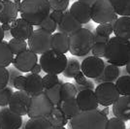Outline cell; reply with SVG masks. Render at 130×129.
Returning <instances> with one entry per match:
<instances>
[{"label": "cell", "mask_w": 130, "mask_h": 129, "mask_svg": "<svg viewBox=\"0 0 130 129\" xmlns=\"http://www.w3.org/2000/svg\"><path fill=\"white\" fill-rule=\"evenodd\" d=\"M21 18L37 26L51 13V6L48 0H22L20 6Z\"/></svg>", "instance_id": "obj_1"}, {"label": "cell", "mask_w": 130, "mask_h": 129, "mask_svg": "<svg viewBox=\"0 0 130 129\" xmlns=\"http://www.w3.org/2000/svg\"><path fill=\"white\" fill-rule=\"evenodd\" d=\"M105 58L109 64L118 67L125 66L130 60V41L117 36L110 38L106 47Z\"/></svg>", "instance_id": "obj_2"}, {"label": "cell", "mask_w": 130, "mask_h": 129, "mask_svg": "<svg viewBox=\"0 0 130 129\" xmlns=\"http://www.w3.org/2000/svg\"><path fill=\"white\" fill-rule=\"evenodd\" d=\"M108 117L104 116L98 109L80 112L69 121L70 129H105Z\"/></svg>", "instance_id": "obj_3"}, {"label": "cell", "mask_w": 130, "mask_h": 129, "mask_svg": "<svg viewBox=\"0 0 130 129\" xmlns=\"http://www.w3.org/2000/svg\"><path fill=\"white\" fill-rule=\"evenodd\" d=\"M93 44L92 31L82 27L69 36V52L75 56H85L90 53Z\"/></svg>", "instance_id": "obj_4"}, {"label": "cell", "mask_w": 130, "mask_h": 129, "mask_svg": "<svg viewBox=\"0 0 130 129\" xmlns=\"http://www.w3.org/2000/svg\"><path fill=\"white\" fill-rule=\"evenodd\" d=\"M67 56L53 49L41 54L40 63L42 71L46 74H61L67 64Z\"/></svg>", "instance_id": "obj_5"}, {"label": "cell", "mask_w": 130, "mask_h": 129, "mask_svg": "<svg viewBox=\"0 0 130 129\" xmlns=\"http://www.w3.org/2000/svg\"><path fill=\"white\" fill-rule=\"evenodd\" d=\"M54 105L44 91L30 98L27 116L30 118H47L53 112Z\"/></svg>", "instance_id": "obj_6"}, {"label": "cell", "mask_w": 130, "mask_h": 129, "mask_svg": "<svg viewBox=\"0 0 130 129\" xmlns=\"http://www.w3.org/2000/svg\"><path fill=\"white\" fill-rule=\"evenodd\" d=\"M90 8L91 20L95 23L101 24L119 18L110 0H96Z\"/></svg>", "instance_id": "obj_7"}, {"label": "cell", "mask_w": 130, "mask_h": 129, "mask_svg": "<svg viewBox=\"0 0 130 129\" xmlns=\"http://www.w3.org/2000/svg\"><path fill=\"white\" fill-rule=\"evenodd\" d=\"M27 47L36 54H43L52 49V34L39 28L34 30L27 39Z\"/></svg>", "instance_id": "obj_8"}, {"label": "cell", "mask_w": 130, "mask_h": 129, "mask_svg": "<svg viewBox=\"0 0 130 129\" xmlns=\"http://www.w3.org/2000/svg\"><path fill=\"white\" fill-rule=\"evenodd\" d=\"M94 93L98 104L103 107L112 106L120 96L115 83H102L94 88Z\"/></svg>", "instance_id": "obj_9"}, {"label": "cell", "mask_w": 130, "mask_h": 129, "mask_svg": "<svg viewBox=\"0 0 130 129\" xmlns=\"http://www.w3.org/2000/svg\"><path fill=\"white\" fill-rule=\"evenodd\" d=\"M30 98L31 96L25 90H17L13 92L8 106L14 113L24 117L28 112Z\"/></svg>", "instance_id": "obj_10"}, {"label": "cell", "mask_w": 130, "mask_h": 129, "mask_svg": "<svg viewBox=\"0 0 130 129\" xmlns=\"http://www.w3.org/2000/svg\"><path fill=\"white\" fill-rule=\"evenodd\" d=\"M105 62L97 56H87L81 63V71L88 79H95L100 75L105 67Z\"/></svg>", "instance_id": "obj_11"}, {"label": "cell", "mask_w": 130, "mask_h": 129, "mask_svg": "<svg viewBox=\"0 0 130 129\" xmlns=\"http://www.w3.org/2000/svg\"><path fill=\"white\" fill-rule=\"evenodd\" d=\"M38 62V56L35 53L27 49L26 51L17 54L13 59V65L22 73H28Z\"/></svg>", "instance_id": "obj_12"}, {"label": "cell", "mask_w": 130, "mask_h": 129, "mask_svg": "<svg viewBox=\"0 0 130 129\" xmlns=\"http://www.w3.org/2000/svg\"><path fill=\"white\" fill-rule=\"evenodd\" d=\"M22 123V117L14 113L9 107L0 109V128L20 129Z\"/></svg>", "instance_id": "obj_13"}, {"label": "cell", "mask_w": 130, "mask_h": 129, "mask_svg": "<svg viewBox=\"0 0 130 129\" xmlns=\"http://www.w3.org/2000/svg\"><path fill=\"white\" fill-rule=\"evenodd\" d=\"M33 31H34V26L22 18L16 19L14 22H11L10 33L12 38H18L26 41L31 36Z\"/></svg>", "instance_id": "obj_14"}, {"label": "cell", "mask_w": 130, "mask_h": 129, "mask_svg": "<svg viewBox=\"0 0 130 129\" xmlns=\"http://www.w3.org/2000/svg\"><path fill=\"white\" fill-rule=\"evenodd\" d=\"M76 100L82 112L96 110L99 106L94 90L91 89H86L78 92L76 95Z\"/></svg>", "instance_id": "obj_15"}, {"label": "cell", "mask_w": 130, "mask_h": 129, "mask_svg": "<svg viewBox=\"0 0 130 129\" xmlns=\"http://www.w3.org/2000/svg\"><path fill=\"white\" fill-rule=\"evenodd\" d=\"M82 27H83V24L81 22H78L70 12L66 10L63 13V17L60 22L57 24V30L58 32L64 33L66 35L70 36L71 34L78 31Z\"/></svg>", "instance_id": "obj_16"}, {"label": "cell", "mask_w": 130, "mask_h": 129, "mask_svg": "<svg viewBox=\"0 0 130 129\" xmlns=\"http://www.w3.org/2000/svg\"><path fill=\"white\" fill-rule=\"evenodd\" d=\"M20 8L11 0H2L0 9V23H11L18 19Z\"/></svg>", "instance_id": "obj_17"}, {"label": "cell", "mask_w": 130, "mask_h": 129, "mask_svg": "<svg viewBox=\"0 0 130 129\" xmlns=\"http://www.w3.org/2000/svg\"><path fill=\"white\" fill-rule=\"evenodd\" d=\"M113 114L116 118L123 121L130 120V99L128 96H120L112 105Z\"/></svg>", "instance_id": "obj_18"}, {"label": "cell", "mask_w": 130, "mask_h": 129, "mask_svg": "<svg viewBox=\"0 0 130 129\" xmlns=\"http://www.w3.org/2000/svg\"><path fill=\"white\" fill-rule=\"evenodd\" d=\"M73 17L82 24H86L91 21V8L90 6L80 1L74 2L69 10Z\"/></svg>", "instance_id": "obj_19"}, {"label": "cell", "mask_w": 130, "mask_h": 129, "mask_svg": "<svg viewBox=\"0 0 130 129\" xmlns=\"http://www.w3.org/2000/svg\"><path fill=\"white\" fill-rule=\"evenodd\" d=\"M113 33L115 36L130 41V17L120 16L115 22Z\"/></svg>", "instance_id": "obj_20"}, {"label": "cell", "mask_w": 130, "mask_h": 129, "mask_svg": "<svg viewBox=\"0 0 130 129\" xmlns=\"http://www.w3.org/2000/svg\"><path fill=\"white\" fill-rule=\"evenodd\" d=\"M26 82H25V87L24 90L30 95L33 96L35 94H38L40 92L44 91L43 83H42V77L40 74H32L28 73L26 76Z\"/></svg>", "instance_id": "obj_21"}, {"label": "cell", "mask_w": 130, "mask_h": 129, "mask_svg": "<svg viewBox=\"0 0 130 129\" xmlns=\"http://www.w3.org/2000/svg\"><path fill=\"white\" fill-rule=\"evenodd\" d=\"M120 74L119 67L113 64L105 65L103 71L97 78L93 79L95 84H102V83H115L118 80Z\"/></svg>", "instance_id": "obj_22"}, {"label": "cell", "mask_w": 130, "mask_h": 129, "mask_svg": "<svg viewBox=\"0 0 130 129\" xmlns=\"http://www.w3.org/2000/svg\"><path fill=\"white\" fill-rule=\"evenodd\" d=\"M52 49L61 54L69 52V36L64 33L54 32L52 34Z\"/></svg>", "instance_id": "obj_23"}, {"label": "cell", "mask_w": 130, "mask_h": 129, "mask_svg": "<svg viewBox=\"0 0 130 129\" xmlns=\"http://www.w3.org/2000/svg\"><path fill=\"white\" fill-rule=\"evenodd\" d=\"M59 107L61 108L62 112L64 113L65 117L68 118V120H70L71 118H74L76 115H78L81 112L80 108L78 106V103H77L76 97L69 98V99H66L64 101H62L59 105Z\"/></svg>", "instance_id": "obj_24"}, {"label": "cell", "mask_w": 130, "mask_h": 129, "mask_svg": "<svg viewBox=\"0 0 130 129\" xmlns=\"http://www.w3.org/2000/svg\"><path fill=\"white\" fill-rule=\"evenodd\" d=\"M47 118L53 126H65L68 124V118L65 117L59 106H54L53 112Z\"/></svg>", "instance_id": "obj_25"}, {"label": "cell", "mask_w": 130, "mask_h": 129, "mask_svg": "<svg viewBox=\"0 0 130 129\" xmlns=\"http://www.w3.org/2000/svg\"><path fill=\"white\" fill-rule=\"evenodd\" d=\"M14 59V54L9 48L7 41L0 42V67L10 66Z\"/></svg>", "instance_id": "obj_26"}, {"label": "cell", "mask_w": 130, "mask_h": 129, "mask_svg": "<svg viewBox=\"0 0 130 129\" xmlns=\"http://www.w3.org/2000/svg\"><path fill=\"white\" fill-rule=\"evenodd\" d=\"M81 71V63L78 59L71 57L67 59V64L65 66V69L63 70L62 74L65 78L73 79L77 73Z\"/></svg>", "instance_id": "obj_27"}, {"label": "cell", "mask_w": 130, "mask_h": 129, "mask_svg": "<svg viewBox=\"0 0 130 129\" xmlns=\"http://www.w3.org/2000/svg\"><path fill=\"white\" fill-rule=\"evenodd\" d=\"M63 82L60 81L57 85L51 87L49 89H44V92L47 94V96L50 98V100L53 102L54 106H59L61 104V86Z\"/></svg>", "instance_id": "obj_28"}, {"label": "cell", "mask_w": 130, "mask_h": 129, "mask_svg": "<svg viewBox=\"0 0 130 129\" xmlns=\"http://www.w3.org/2000/svg\"><path fill=\"white\" fill-rule=\"evenodd\" d=\"M52 124L48 118H30L26 120L25 129H50Z\"/></svg>", "instance_id": "obj_29"}, {"label": "cell", "mask_w": 130, "mask_h": 129, "mask_svg": "<svg viewBox=\"0 0 130 129\" xmlns=\"http://www.w3.org/2000/svg\"><path fill=\"white\" fill-rule=\"evenodd\" d=\"M118 16L130 17V0H110Z\"/></svg>", "instance_id": "obj_30"}, {"label": "cell", "mask_w": 130, "mask_h": 129, "mask_svg": "<svg viewBox=\"0 0 130 129\" xmlns=\"http://www.w3.org/2000/svg\"><path fill=\"white\" fill-rule=\"evenodd\" d=\"M115 85L120 95L129 96L130 95V76L123 75L118 78Z\"/></svg>", "instance_id": "obj_31"}, {"label": "cell", "mask_w": 130, "mask_h": 129, "mask_svg": "<svg viewBox=\"0 0 130 129\" xmlns=\"http://www.w3.org/2000/svg\"><path fill=\"white\" fill-rule=\"evenodd\" d=\"M8 45L9 48L12 51V53L14 55L21 54L22 52L26 51L28 47H27V42L25 40H22V39H18V38H12L8 41Z\"/></svg>", "instance_id": "obj_32"}, {"label": "cell", "mask_w": 130, "mask_h": 129, "mask_svg": "<svg viewBox=\"0 0 130 129\" xmlns=\"http://www.w3.org/2000/svg\"><path fill=\"white\" fill-rule=\"evenodd\" d=\"M117 19H114L113 21L108 22H105V23H101L99 24L94 32H92L93 34H96V35H100V36H103V37H111L113 30H114V24Z\"/></svg>", "instance_id": "obj_33"}, {"label": "cell", "mask_w": 130, "mask_h": 129, "mask_svg": "<svg viewBox=\"0 0 130 129\" xmlns=\"http://www.w3.org/2000/svg\"><path fill=\"white\" fill-rule=\"evenodd\" d=\"M77 88L74 84L72 83H63L61 86V101H64L69 98L76 97Z\"/></svg>", "instance_id": "obj_34"}, {"label": "cell", "mask_w": 130, "mask_h": 129, "mask_svg": "<svg viewBox=\"0 0 130 129\" xmlns=\"http://www.w3.org/2000/svg\"><path fill=\"white\" fill-rule=\"evenodd\" d=\"M13 92V88L8 86L0 89V107H7L9 105V101Z\"/></svg>", "instance_id": "obj_35"}, {"label": "cell", "mask_w": 130, "mask_h": 129, "mask_svg": "<svg viewBox=\"0 0 130 129\" xmlns=\"http://www.w3.org/2000/svg\"><path fill=\"white\" fill-rule=\"evenodd\" d=\"M37 27H38L39 29H42V30H45V31H47V32L53 34V33H54V31H56V29H57V23H55V22L51 19V17L48 16L39 25H37Z\"/></svg>", "instance_id": "obj_36"}, {"label": "cell", "mask_w": 130, "mask_h": 129, "mask_svg": "<svg viewBox=\"0 0 130 129\" xmlns=\"http://www.w3.org/2000/svg\"><path fill=\"white\" fill-rule=\"evenodd\" d=\"M42 83L44 89H49L59 83V78L54 74H46L44 77H42Z\"/></svg>", "instance_id": "obj_37"}, {"label": "cell", "mask_w": 130, "mask_h": 129, "mask_svg": "<svg viewBox=\"0 0 130 129\" xmlns=\"http://www.w3.org/2000/svg\"><path fill=\"white\" fill-rule=\"evenodd\" d=\"M107 43L106 42H94L91 48V51H90L91 54L94 56H97V57H100V58L105 57V52H106Z\"/></svg>", "instance_id": "obj_38"}, {"label": "cell", "mask_w": 130, "mask_h": 129, "mask_svg": "<svg viewBox=\"0 0 130 129\" xmlns=\"http://www.w3.org/2000/svg\"><path fill=\"white\" fill-rule=\"evenodd\" d=\"M51 6V11H62L65 12L67 10L70 0H48Z\"/></svg>", "instance_id": "obj_39"}, {"label": "cell", "mask_w": 130, "mask_h": 129, "mask_svg": "<svg viewBox=\"0 0 130 129\" xmlns=\"http://www.w3.org/2000/svg\"><path fill=\"white\" fill-rule=\"evenodd\" d=\"M105 129H126L125 121L116 118V117L109 118Z\"/></svg>", "instance_id": "obj_40"}, {"label": "cell", "mask_w": 130, "mask_h": 129, "mask_svg": "<svg viewBox=\"0 0 130 129\" xmlns=\"http://www.w3.org/2000/svg\"><path fill=\"white\" fill-rule=\"evenodd\" d=\"M7 70H8V73H9V81H8V86L10 87H13V83H14V80L16 79L17 77L22 75V73L21 71H19L16 67L13 65V66H8L6 67Z\"/></svg>", "instance_id": "obj_41"}, {"label": "cell", "mask_w": 130, "mask_h": 129, "mask_svg": "<svg viewBox=\"0 0 130 129\" xmlns=\"http://www.w3.org/2000/svg\"><path fill=\"white\" fill-rule=\"evenodd\" d=\"M9 73L6 67H0V89L8 86Z\"/></svg>", "instance_id": "obj_42"}, {"label": "cell", "mask_w": 130, "mask_h": 129, "mask_svg": "<svg viewBox=\"0 0 130 129\" xmlns=\"http://www.w3.org/2000/svg\"><path fill=\"white\" fill-rule=\"evenodd\" d=\"M25 82H26V78L25 76L21 75L19 77H17L14 80L13 83V87H15L17 90H24L25 87Z\"/></svg>", "instance_id": "obj_43"}, {"label": "cell", "mask_w": 130, "mask_h": 129, "mask_svg": "<svg viewBox=\"0 0 130 129\" xmlns=\"http://www.w3.org/2000/svg\"><path fill=\"white\" fill-rule=\"evenodd\" d=\"M75 86L77 88V91L80 92L82 90H86V89H91V90H94V83L92 81H90L89 79H87V81L83 84V85H78V84H74Z\"/></svg>", "instance_id": "obj_44"}, {"label": "cell", "mask_w": 130, "mask_h": 129, "mask_svg": "<svg viewBox=\"0 0 130 129\" xmlns=\"http://www.w3.org/2000/svg\"><path fill=\"white\" fill-rule=\"evenodd\" d=\"M63 13H64V12L54 10V11H51L49 16L51 17V19H52L55 23L58 24L60 22V21H61V19H62V17H63Z\"/></svg>", "instance_id": "obj_45"}, {"label": "cell", "mask_w": 130, "mask_h": 129, "mask_svg": "<svg viewBox=\"0 0 130 129\" xmlns=\"http://www.w3.org/2000/svg\"><path fill=\"white\" fill-rule=\"evenodd\" d=\"M74 80H75V84H78V85H83L85 84L86 82L87 81V78L84 75V73L80 71L79 73H77L75 77H74Z\"/></svg>", "instance_id": "obj_46"}, {"label": "cell", "mask_w": 130, "mask_h": 129, "mask_svg": "<svg viewBox=\"0 0 130 129\" xmlns=\"http://www.w3.org/2000/svg\"><path fill=\"white\" fill-rule=\"evenodd\" d=\"M41 71H42L41 65L39 64V63H36V64L32 67V69L30 70V72H31L32 74H40V73H41Z\"/></svg>", "instance_id": "obj_47"}, {"label": "cell", "mask_w": 130, "mask_h": 129, "mask_svg": "<svg viewBox=\"0 0 130 129\" xmlns=\"http://www.w3.org/2000/svg\"><path fill=\"white\" fill-rule=\"evenodd\" d=\"M1 27H2L3 31H10L11 23H1Z\"/></svg>", "instance_id": "obj_48"}, {"label": "cell", "mask_w": 130, "mask_h": 129, "mask_svg": "<svg viewBox=\"0 0 130 129\" xmlns=\"http://www.w3.org/2000/svg\"><path fill=\"white\" fill-rule=\"evenodd\" d=\"M98 110H99V109H98ZM99 111L103 114L104 116H106V117H108L109 116V108L108 107H103V109H100Z\"/></svg>", "instance_id": "obj_49"}, {"label": "cell", "mask_w": 130, "mask_h": 129, "mask_svg": "<svg viewBox=\"0 0 130 129\" xmlns=\"http://www.w3.org/2000/svg\"><path fill=\"white\" fill-rule=\"evenodd\" d=\"M78 1H80V2H83V3H85V4H87V5L91 6L96 0H78Z\"/></svg>", "instance_id": "obj_50"}, {"label": "cell", "mask_w": 130, "mask_h": 129, "mask_svg": "<svg viewBox=\"0 0 130 129\" xmlns=\"http://www.w3.org/2000/svg\"><path fill=\"white\" fill-rule=\"evenodd\" d=\"M4 31H3V29H2V27H1V24H0V42H2L3 40H4Z\"/></svg>", "instance_id": "obj_51"}, {"label": "cell", "mask_w": 130, "mask_h": 129, "mask_svg": "<svg viewBox=\"0 0 130 129\" xmlns=\"http://www.w3.org/2000/svg\"><path fill=\"white\" fill-rule=\"evenodd\" d=\"M125 70L128 73V75L130 76V60L126 63V65H125Z\"/></svg>", "instance_id": "obj_52"}, {"label": "cell", "mask_w": 130, "mask_h": 129, "mask_svg": "<svg viewBox=\"0 0 130 129\" xmlns=\"http://www.w3.org/2000/svg\"><path fill=\"white\" fill-rule=\"evenodd\" d=\"M50 129H66V128H65V126H53L52 125V127Z\"/></svg>", "instance_id": "obj_53"}, {"label": "cell", "mask_w": 130, "mask_h": 129, "mask_svg": "<svg viewBox=\"0 0 130 129\" xmlns=\"http://www.w3.org/2000/svg\"><path fill=\"white\" fill-rule=\"evenodd\" d=\"M1 2H2V0H0V7H1Z\"/></svg>", "instance_id": "obj_54"}, {"label": "cell", "mask_w": 130, "mask_h": 129, "mask_svg": "<svg viewBox=\"0 0 130 129\" xmlns=\"http://www.w3.org/2000/svg\"><path fill=\"white\" fill-rule=\"evenodd\" d=\"M128 97H129V99H130V95H129V96H128Z\"/></svg>", "instance_id": "obj_55"}, {"label": "cell", "mask_w": 130, "mask_h": 129, "mask_svg": "<svg viewBox=\"0 0 130 129\" xmlns=\"http://www.w3.org/2000/svg\"><path fill=\"white\" fill-rule=\"evenodd\" d=\"M1 3H2V2H1ZM0 9H1V7H0Z\"/></svg>", "instance_id": "obj_56"}, {"label": "cell", "mask_w": 130, "mask_h": 129, "mask_svg": "<svg viewBox=\"0 0 130 129\" xmlns=\"http://www.w3.org/2000/svg\"><path fill=\"white\" fill-rule=\"evenodd\" d=\"M11 1H14V0H11Z\"/></svg>", "instance_id": "obj_57"}, {"label": "cell", "mask_w": 130, "mask_h": 129, "mask_svg": "<svg viewBox=\"0 0 130 129\" xmlns=\"http://www.w3.org/2000/svg\"><path fill=\"white\" fill-rule=\"evenodd\" d=\"M0 129H1V128H0Z\"/></svg>", "instance_id": "obj_58"}]
</instances>
